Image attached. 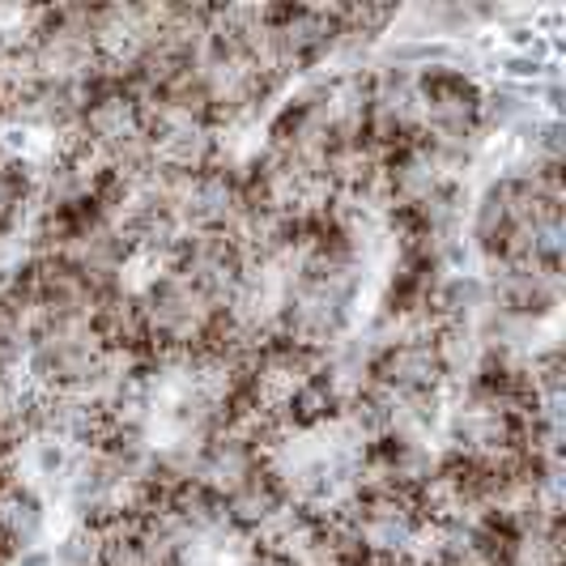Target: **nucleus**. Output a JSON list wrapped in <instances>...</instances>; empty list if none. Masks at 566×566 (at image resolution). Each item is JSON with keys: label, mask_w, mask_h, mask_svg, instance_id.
Here are the masks:
<instances>
[{"label": "nucleus", "mask_w": 566, "mask_h": 566, "mask_svg": "<svg viewBox=\"0 0 566 566\" xmlns=\"http://www.w3.org/2000/svg\"><path fill=\"white\" fill-rule=\"evenodd\" d=\"M149 354H200L222 324V307L179 273H154L137 285Z\"/></svg>", "instance_id": "obj_1"}, {"label": "nucleus", "mask_w": 566, "mask_h": 566, "mask_svg": "<svg viewBox=\"0 0 566 566\" xmlns=\"http://www.w3.org/2000/svg\"><path fill=\"white\" fill-rule=\"evenodd\" d=\"M367 388L384 397H448V375L430 337H400L375 345L367 363Z\"/></svg>", "instance_id": "obj_2"}, {"label": "nucleus", "mask_w": 566, "mask_h": 566, "mask_svg": "<svg viewBox=\"0 0 566 566\" xmlns=\"http://www.w3.org/2000/svg\"><path fill=\"white\" fill-rule=\"evenodd\" d=\"M222 503H227L230 528H234L239 537L255 541L285 507H290V494H285L282 478H277V473L269 469V460H264L239 490H230Z\"/></svg>", "instance_id": "obj_3"}, {"label": "nucleus", "mask_w": 566, "mask_h": 566, "mask_svg": "<svg viewBox=\"0 0 566 566\" xmlns=\"http://www.w3.org/2000/svg\"><path fill=\"white\" fill-rule=\"evenodd\" d=\"M98 340L112 349V354H149V333H145V312L137 290L119 285L112 294L98 298V307L90 315Z\"/></svg>", "instance_id": "obj_4"}, {"label": "nucleus", "mask_w": 566, "mask_h": 566, "mask_svg": "<svg viewBox=\"0 0 566 566\" xmlns=\"http://www.w3.org/2000/svg\"><path fill=\"white\" fill-rule=\"evenodd\" d=\"M48 499L27 482V478H9L0 485V541L9 549H30L48 533Z\"/></svg>", "instance_id": "obj_5"}, {"label": "nucleus", "mask_w": 566, "mask_h": 566, "mask_svg": "<svg viewBox=\"0 0 566 566\" xmlns=\"http://www.w3.org/2000/svg\"><path fill=\"white\" fill-rule=\"evenodd\" d=\"M27 455H30V473L43 478L48 485L64 482V473H69V464H73V448L52 439V434H34L27 443Z\"/></svg>", "instance_id": "obj_6"}, {"label": "nucleus", "mask_w": 566, "mask_h": 566, "mask_svg": "<svg viewBox=\"0 0 566 566\" xmlns=\"http://www.w3.org/2000/svg\"><path fill=\"white\" fill-rule=\"evenodd\" d=\"M4 566H56V558L48 545H30V549H13Z\"/></svg>", "instance_id": "obj_7"}, {"label": "nucleus", "mask_w": 566, "mask_h": 566, "mask_svg": "<svg viewBox=\"0 0 566 566\" xmlns=\"http://www.w3.org/2000/svg\"><path fill=\"white\" fill-rule=\"evenodd\" d=\"M4 48H9V39H4V34H0V56H4Z\"/></svg>", "instance_id": "obj_8"}]
</instances>
